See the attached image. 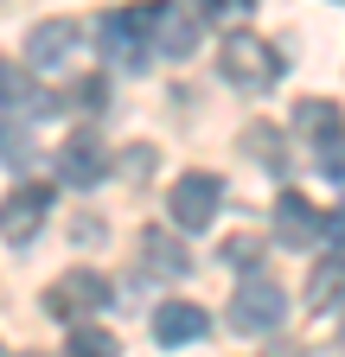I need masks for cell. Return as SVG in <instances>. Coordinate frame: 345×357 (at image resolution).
Instances as JSON below:
<instances>
[{
    "label": "cell",
    "mask_w": 345,
    "mask_h": 357,
    "mask_svg": "<svg viewBox=\"0 0 345 357\" xmlns=\"http://www.w3.org/2000/svg\"><path fill=\"white\" fill-rule=\"evenodd\" d=\"M218 70H224V83L243 89V96H263V89L281 83V52L269 38H256V32H230L218 45Z\"/></svg>",
    "instance_id": "obj_1"
},
{
    "label": "cell",
    "mask_w": 345,
    "mask_h": 357,
    "mask_svg": "<svg viewBox=\"0 0 345 357\" xmlns=\"http://www.w3.org/2000/svg\"><path fill=\"white\" fill-rule=\"evenodd\" d=\"M38 306L52 312L58 326H77V319H96V312L109 306V281L96 275V268H71V275H58L45 294H38Z\"/></svg>",
    "instance_id": "obj_2"
},
{
    "label": "cell",
    "mask_w": 345,
    "mask_h": 357,
    "mask_svg": "<svg viewBox=\"0 0 345 357\" xmlns=\"http://www.w3.org/2000/svg\"><path fill=\"white\" fill-rule=\"evenodd\" d=\"M288 319V294L269 281V275H249L243 287H237V300H230V326L243 332V338H263V332H275Z\"/></svg>",
    "instance_id": "obj_3"
},
{
    "label": "cell",
    "mask_w": 345,
    "mask_h": 357,
    "mask_svg": "<svg viewBox=\"0 0 345 357\" xmlns=\"http://www.w3.org/2000/svg\"><path fill=\"white\" fill-rule=\"evenodd\" d=\"M218 204H224V178H218V172H186V178H172L166 211H172V223H179V230H192V236L211 230Z\"/></svg>",
    "instance_id": "obj_4"
},
{
    "label": "cell",
    "mask_w": 345,
    "mask_h": 357,
    "mask_svg": "<svg viewBox=\"0 0 345 357\" xmlns=\"http://www.w3.org/2000/svg\"><path fill=\"white\" fill-rule=\"evenodd\" d=\"M147 26H154V7H122V13H103L96 38H103V52L128 70H141L147 64Z\"/></svg>",
    "instance_id": "obj_5"
},
{
    "label": "cell",
    "mask_w": 345,
    "mask_h": 357,
    "mask_svg": "<svg viewBox=\"0 0 345 357\" xmlns=\"http://www.w3.org/2000/svg\"><path fill=\"white\" fill-rule=\"evenodd\" d=\"M45 217H52V185H13L7 198H0V236L7 243H32Z\"/></svg>",
    "instance_id": "obj_6"
},
{
    "label": "cell",
    "mask_w": 345,
    "mask_h": 357,
    "mask_svg": "<svg viewBox=\"0 0 345 357\" xmlns=\"http://www.w3.org/2000/svg\"><path fill=\"white\" fill-rule=\"evenodd\" d=\"M58 172H64V185H77V192H90V185H96V178L109 172V147L96 141V134H90V128H77V134H71V141L58 147Z\"/></svg>",
    "instance_id": "obj_7"
},
{
    "label": "cell",
    "mask_w": 345,
    "mask_h": 357,
    "mask_svg": "<svg viewBox=\"0 0 345 357\" xmlns=\"http://www.w3.org/2000/svg\"><path fill=\"white\" fill-rule=\"evenodd\" d=\"M77 45H83V26H77V20H38V26L26 32V58H32L38 70H58V64L77 58Z\"/></svg>",
    "instance_id": "obj_8"
},
{
    "label": "cell",
    "mask_w": 345,
    "mask_h": 357,
    "mask_svg": "<svg viewBox=\"0 0 345 357\" xmlns=\"http://www.w3.org/2000/svg\"><path fill=\"white\" fill-rule=\"evenodd\" d=\"M275 236H281L288 249H320V243H326V217L300 198V192H281V198H275Z\"/></svg>",
    "instance_id": "obj_9"
},
{
    "label": "cell",
    "mask_w": 345,
    "mask_h": 357,
    "mask_svg": "<svg viewBox=\"0 0 345 357\" xmlns=\"http://www.w3.org/2000/svg\"><path fill=\"white\" fill-rule=\"evenodd\" d=\"M154 45H160V58H192V45H198V7L186 0V7H154Z\"/></svg>",
    "instance_id": "obj_10"
},
{
    "label": "cell",
    "mask_w": 345,
    "mask_h": 357,
    "mask_svg": "<svg viewBox=\"0 0 345 357\" xmlns=\"http://www.w3.org/2000/svg\"><path fill=\"white\" fill-rule=\"evenodd\" d=\"M205 332H211V319H205V306H192V300H166L154 312V338L160 344H198Z\"/></svg>",
    "instance_id": "obj_11"
},
{
    "label": "cell",
    "mask_w": 345,
    "mask_h": 357,
    "mask_svg": "<svg viewBox=\"0 0 345 357\" xmlns=\"http://www.w3.org/2000/svg\"><path fill=\"white\" fill-rule=\"evenodd\" d=\"M141 268L160 281H179L186 268H192V249L172 236V230H141Z\"/></svg>",
    "instance_id": "obj_12"
},
{
    "label": "cell",
    "mask_w": 345,
    "mask_h": 357,
    "mask_svg": "<svg viewBox=\"0 0 345 357\" xmlns=\"http://www.w3.org/2000/svg\"><path fill=\"white\" fill-rule=\"evenodd\" d=\"M294 134H300L307 147H320V141H332V134H345V109H339V102H326V96L294 102Z\"/></svg>",
    "instance_id": "obj_13"
},
{
    "label": "cell",
    "mask_w": 345,
    "mask_h": 357,
    "mask_svg": "<svg viewBox=\"0 0 345 357\" xmlns=\"http://www.w3.org/2000/svg\"><path fill=\"white\" fill-rule=\"evenodd\" d=\"M345 300V255H320L314 275H307V306L314 312H332Z\"/></svg>",
    "instance_id": "obj_14"
},
{
    "label": "cell",
    "mask_w": 345,
    "mask_h": 357,
    "mask_svg": "<svg viewBox=\"0 0 345 357\" xmlns=\"http://www.w3.org/2000/svg\"><path fill=\"white\" fill-rule=\"evenodd\" d=\"M243 147H249V160L263 166V172H275V178L288 172V153H281V128H275V121H249V128H243Z\"/></svg>",
    "instance_id": "obj_15"
},
{
    "label": "cell",
    "mask_w": 345,
    "mask_h": 357,
    "mask_svg": "<svg viewBox=\"0 0 345 357\" xmlns=\"http://www.w3.org/2000/svg\"><path fill=\"white\" fill-rule=\"evenodd\" d=\"M38 160V147H32V134L20 128V121H0V166H13V172H26Z\"/></svg>",
    "instance_id": "obj_16"
},
{
    "label": "cell",
    "mask_w": 345,
    "mask_h": 357,
    "mask_svg": "<svg viewBox=\"0 0 345 357\" xmlns=\"http://www.w3.org/2000/svg\"><path fill=\"white\" fill-rule=\"evenodd\" d=\"M71 351H83V357H109V351H122V344H115V338H109L103 326L77 319V326H71Z\"/></svg>",
    "instance_id": "obj_17"
},
{
    "label": "cell",
    "mask_w": 345,
    "mask_h": 357,
    "mask_svg": "<svg viewBox=\"0 0 345 357\" xmlns=\"http://www.w3.org/2000/svg\"><path fill=\"white\" fill-rule=\"evenodd\" d=\"M13 102H32V77L0 58V109H13Z\"/></svg>",
    "instance_id": "obj_18"
},
{
    "label": "cell",
    "mask_w": 345,
    "mask_h": 357,
    "mask_svg": "<svg viewBox=\"0 0 345 357\" xmlns=\"http://www.w3.org/2000/svg\"><path fill=\"white\" fill-rule=\"evenodd\" d=\"M314 153H320V172L332 178V185H345V134H332V141H320Z\"/></svg>",
    "instance_id": "obj_19"
},
{
    "label": "cell",
    "mask_w": 345,
    "mask_h": 357,
    "mask_svg": "<svg viewBox=\"0 0 345 357\" xmlns=\"http://www.w3.org/2000/svg\"><path fill=\"white\" fill-rule=\"evenodd\" d=\"M224 261H230V268H243V275H249V268L263 261V243H256V236H230V243H224Z\"/></svg>",
    "instance_id": "obj_20"
},
{
    "label": "cell",
    "mask_w": 345,
    "mask_h": 357,
    "mask_svg": "<svg viewBox=\"0 0 345 357\" xmlns=\"http://www.w3.org/2000/svg\"><path fill=\"white\" fill-rule=\"evenodd\" d=\"M64 102H71V109H90V115H96V109L109 102V83H103V77H90V83H77Z\"/></svg>",
    "instance_id": "obj_21"
},
{
    "label": "cell",
    "mask_w": 345,
    "mask_h": 357,
    "mask_svg": "<svg viewBox=\"0 0 345 357\" xmlns=\"http://www.w3.org/2000/svg\"><path fill=\"white\" fill-rule=\"evenodd\" d=\"M122 172H128V178H147V172H154V147H128V153H122Z\"/></svg>",
    "instance_id": "obj_22"
},
{
    "label": "cell",
    "mask_w": 345,
    "mask_h": 357,
    "mask_svg": "<svg viewBox=\"0 0 345 357\" xmlns=\"http://www.w3.org/2000/svg\"><path fill=\"white\" fill-rule=\"evenodd\" d=\"M326 236H339V243H345V204H339V211L326 217Z\"/></svg>",
    "instance_id": "obj_23"
},
{
    "label": "cell",
    "mask_w": 345,
    "mask_h": 357,
    "mask_svg": "<svg viewBox=\"0 0 345 357\" xmlns=\"http://www.w3.org/2000/svg\"><path fill=\"white\" fill-rule=\"evenodd\" d=\"M339 344H345V319H339Z\"/></svg>",
    "instance_id": "obj_24"
}]
</instances>
